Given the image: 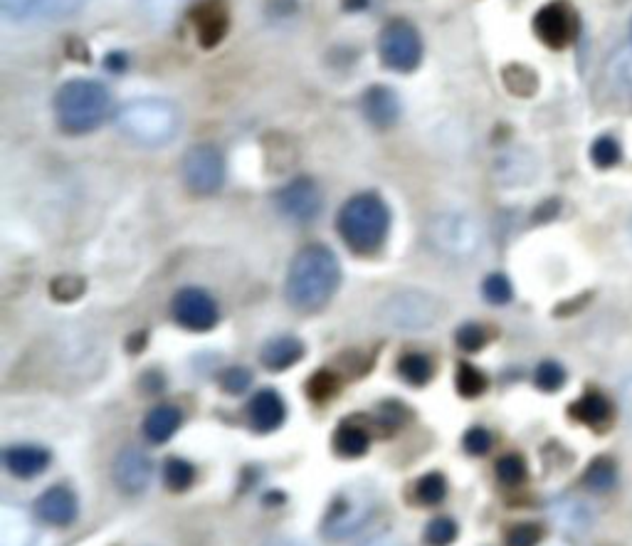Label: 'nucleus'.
Masks as SVG:
<instances>
[{
  "instance_id": "24",
  "label": "nucleus",
  "mask_w": 632,
  "mask_h": 546,
  "mask_svg": "<svg viewBox=\"0 0 632 546\" xmlns=\"http://www.w3.org/2000/svg\"><path fill=\"white\" fill-rule=\"evenodd\" d=\"M615 480H618V467H615V462L610 458H595L588 465L586 475H583V485L591 492L613 490Z\"/></svg>"
},
{
  "instance_id": "32",
  "label": "nucleus",
  "mask_w": 632,
  "mask_h": 546,
  "mask_svg": "<svg viewBox=\"0 0 632 546\" xmlns=\"http://www.w3.org/2000/svg\"><path fill=\"white\" fill-rule=\"evenodd\" d=\"M497 477L504 485L516 487L526 480V462L519 455H504L497 462Z\"/></svg>"
},
{
  "instance_id": "14",
  "label": "nucleus",
  "mask_w": 632,
  "mask_h": 546,
  "mask_svg": "<svg viewBox=\"0 0 632 546\" xmlns=\"http://www.w3.org/2000/svg\"><path fill=\"white\" fill-rule=\"evenodd\" d=\"M193 25H196V35H198L200 45L203 47L220 45L230 28L228 5H225L223 0H205V3L198 5Z\"/></svg>"
},
{
  "instance_id": "35",
  "label": "nucleus",
  "mask_w": 632,
  "mask_h": 546,
  "mask_svg": "<svg viewBox=\"0 0 632 546\" xmlns=\"http://www.w3.org/2000/svg\"><path fill=\"white\" fill-rule=\"evenodd\" d=\"M307 391L312 401H329L339 391V378H336V374H331V371H319V374L309 378Z\"/></svg>"
},
{
  "instance_id": "5",
  "label": "nucleus",
  "mask_w": 632,
  "mask_h": 546,
  "mask_svg": "<svg viewBox=\"0 0 632 546\" xmlns=\"http://www.w3.org/2000/svg\"><path fill=\"white\" fill-rule=\"evenodd\" d=\"M371 517L373 500L368 492L358 490V487L341 490L331 500L324 519H321V537L329 539V542H344V539L361 532Z\"/></svg>"
},
{
  "instance_id": "2",
  "label": "nucleus",
  "mask_w": 632,
  "mask_h": 546,
  "mask_svg": "<svg viewBox=\"0 0 632 546\" xmlns=\"http://www.w3.org/2000/svg\"><path fill=\"white\" fill-rule=\"evenodd\" d=\"M181 109L161 97L131 99L119 109L114 124L131 144L158 149L171 144L181 131Z\"/></svg>"
},
{
  "instance_id": "22",
  "label": "nucleus",
  "mask_w": 632,
  "mask_h": 546,
  "mask_svg": "<svg viewBox=\"0 0 632 546\" xmlns=\"http://www.w3.org/2000/svg\"><path fill=\"white\" fill-rule=\"evenodd\" d=\"M568 413L576 420H581V423L591 425V428H600V425L610 420V403L600 393H586L568 408Z\"/></svg>"
},
{
  "instance_id": "16",
  "label": "nucleus",
  "mask_w": 632,
  "mask_h": 546,
  "mask_svg": "<svg viewBox=\"0 0 632 546\" xmlns=\"http://www.w3.org/2000/svg\"><path fill=\"white\" fill-rule=\"evenodd\" d=\"M247 413H250V423L257 433H272V430H277L284 423L287 408H284L282 396L277 391L265 388L257 396H252Z\"/></svg>"
},
{
  "instance_id": "26",
  "label": "nucleus",
  "mask_w": 632,
  "mask_h": 546,
  "mask_svg": "<svg viewBox=\"0 0 632 546\" xmlns=\"http://www.w3.org/2000/svg\"><path fill=\"white\" fill-rule=\"evenodd\" d=\"M413 492H415V502L425 504V507H435V504H440L447 495L445 475H440V472H428V475H423L418 482H415Z\"/></svg>"
},
{
  "instance_id": "46",
  "label": "nucleus",
  "mask_w": 632,
  "mask_h": 546,
  "mask_svg": "<svg viewBox=\"0 0 632 546\" xmlns=\"http://www.w3.org/2000/svg\"><path fill=\"white\" fill-rule=\"evenodd\" d=\"M623 403H625V411H628L632 418V378H628L623 386Z\"/></svg>"
},
{
  "instance_id": "23",
  "label": "nucleus",
  "mask_w": 632,
  "mask_h": 546,
  "mask_svg": "<svg viewBox=\"0 0 632 546\" xmlns=\"http://www.w3.org/2000/svg\"><path fill=\"white\" fill-rule=\"evenodd\" d=\"M553 517L561 524L563 529H571V532H586L591 527V514H588L586 504L576 500H561L553 507Z\"/></svg>"
},
{
  "instance_id": "17",
  "label": "nucleus",
  "mask_w": 632,
  "mask_h": 546,
  "mask_svg": "<svg viewBox=\"0 0 632 546\" xmlns=\"http://www.w3.org/2000/svg\"><path fill=\"white\" fill-rule=\"evenodd\" d=\"M363 114L373 126L378 129H388L398 122L400 117V102H398V94L393 89L383 87H371L366 94H363Z\"/></svg>"
},
{
  "instance_id": "37",
  "label": "nucleus",
  "mask_w": 632,
  "mask_h": 546,
  "mask_svg": "<svg viewBox=\"0 0 632 546\" xmlns=\"http://www.w3.org/2000/svg\"><path fill=\"white\" fill-rule=\"evenodd\" d=\"M141 5L154 23H168L186 5V0H141Z\"/></svg>"
},
{
  "instance_id": "11",
  "label": "nucleus",
  "mask_w": 632,
  "mask_h": 546,
  "mask_svg": "<svg viewBox=\"0 0 632 546\" xmlns=\"http://www.w3.org/2000/svg\"><path fill=\"white\" fill-rule=\"evenodd\" d=\"M277 208L294 223H312L321 210V191L316 181L307 176L289 181L277 193Z\"/></svg>"
},
{
  "instance_id": "10",
  "label": "nucleus",
  "mask_w": 632,
  "mask_h": 546,
  "mask_svg": "<svg viewBox=\"0 0 632 546\" xmlns=\"http://www.w3.org/2000/svg\"><path fill=\"white\" fill-rule=\"evenodd\" d=\"M173 319L188 332H208L218 324V304L205 290L186 287L173 299Z\"/></svg>"
},
{
  "instance_id": "41",
  "label": "nucleus",
  "mask_w": 632,
  "mask_h": 546,
  "mask_svg": "<svg viewBox=\"0 0 632 546\" xmlns=\"http://www.w3.org/2000/svg\"><path fill=\"white\" fill-rule=\"evenodd\" d=\"M252 383V374L247 369H242V366H233V369L223 371L220 374V386H223L225 393H242L247 391Z\"/></svg>"
},
{
  "instance_id": "44",
  "label": "nucleus",
  "mask_w": 632,
  "mask_h": 546,
  "mask_svg": "<svg viewBox=\"0 0 632 546\" xmlns=\"http://www.w3.org/2000/svg\"><path fill=\"white\" fill-rule=\"evenodd\" d=\"M613 77L620 84H623V87L632 89V52H625V55L615 57V60H613Z\"/></svg>"
},
{
  "instance_id": "27",
  "label": "nucleus",
  "mask_w": 632,
  "mask_h": 546,
  "mask_svg": "<svg viewBox=\"0 0 632 546\" xmlns=\"http://www.w3.org/2000/svg\"><path fill=\"white\" fill-rule=\"evenodd\" d=\"M196 480V467L183 458H171L163 465V482H166L168 490L183 492L193 485Z\"/></svg>"
},
{
  "instance_id": "48",
  "label": "nucleus",
  "mask_w": 632,
  "mask_h": 546,
  "mask_svg": "<svg viewBox=\"0 0 632 546\" xmlns=\"http://www.w3.org/2000/svg\"><path fill=\"white\" fill-rule=\"evenodd\" d=\"M630 35H632V25H630Z\"/></svg>"
},
{
  "instance_id": "15",
  "label": "nucleus",
  "mask_w": 632,
  "mask_h": 546,
  "mask_svg": "<svg viewBox=\"0 0 632 546\" xmlns=\"http://www.w3.org/2000/svg\"><path fill=\"white\" fill-rule=\"evenodd\" d=\"M35 512L50 527H67L77 519V497L67 487H50L35 502Z\"/></svg>"
},
{
  "instance_id": "40",
  "label": "nucleus",
  "mask_w": 632,
  "mask_h": 546,
  "mask_svg": "<svg viewBox=\"0 0 632 546\" xmlns=\"http://www.w3.org/2000/svg\"><path fill=\"white\" fill-rule=\"evenodd\" d=\"M84 282L75 275H62L52 282V297L60 299V302H72V299L82 297Z\"/></svg>"
},
{
  "instance_id": "1",
  "label": "nucleus",
  "mask_w": 632,
  "mask_h": 546,
  "mask_svg": "<svg viewBox=\"0 0 632 546\" xmlns=\"http://www.w3.org/2000/svg\"><path fill=\"white\" fill-rule=\"evenodd\" d=\"M341 282V267L326 245H307L289 265L287 299L299 312H319L331 302Z\"/></svg>"
},
{
  "instance_id": "25",
  "label": "nucleus",
  "mask_w": 632,
  "mask_h": 546,
  "mask_svg": "<svg viewBox=\"0 0 632 546\" xmlns=\"http://www.w3.org/2000/svg\"><path fill=\"white\" fill-rule=\"evenodd\" d=\"M398 374L403 381H408L410 386H425V383L433 378V364H430L428 356L423 354H405L398 361Z\"/></svg>"
},
{
  "instance_id": "9",
  "label": "nucleus",
  "mask_w": 632,
  "mask_h": 546,
  "mask_svg": "<svg viewBox=\"0 0 632 546\" xmlns=\"http://www.w3.org/2000/svg\"><path fill=\"white\" fill-rule=\"evenodd\" d=\"M430 238H433L435 248L447 252L450 257H470L482 243L477 223L462 213H445L433 220Z\"/></svg>"
},
{
  "instance_id": "30",
  "label": "nucleus",
  "mask_w": 632,
  "mask_h": 546,
  "mask_svg": "<svg viewBox=\"0 0 632 546\" xmlns=\"http://www.w3.org/2000/svg\"><path fill=\"white\" fill-rule=\"evenodd\" d=\"M457 539V524L450 517H435L425 527V542L428 546H450Z\"/></svg>"
},
{
  "instance_id": "20",
  "label": "nucleus",
  "mask_w": 632,
  "mask_h": 546,
  "mask_svg": "<svg viewBox=\"0 0 632 546\" xmlns=\"http://www.w3.org/2000/svg\"><path fill=\"white\" fill-rule=\"evenodd\" d=\"M371 448V435L363 425H358L356 420H346L336 428L334 433V450L341 455V458H363Z\"/></svg>"
},
{
  "instance_id": "6",
  "label": "nucleus",
  "mask_w": 632,
  "mask_h": 546,
  "mask_svg": "<svg viewBox=\"0 0 632 546\" xmlns=\"http://www.w3.org/2000/svg\"><path fill=\"white\" fill-rule=\"evenodd\" d=\"M378 52L383 65L395 72H413L423 57V40L408 20H393L378 35Z\"/></svg>"
},
{
  "instance_id": "42",
  "label": "nucleus",
  "mask_w": 632,
  "mask_h": 546,
  "mask_svg": "<svg viewBox=\"0 0 632 546\" xmlns=\"http://www.w3.org/2000/svg\"><path fill=\"white\" fill-rule=\"evenodd\" d=\"M462 445H465V450L470 455H487L492 450V435L484 428H472L465 433Z\"/></svg>"
},
{
  "instance_id": "12",
  "label": "nucleus",
  "mask_w": 632,
  "mask_h": 546,
  "mask_svg": "<svg viewBox=\"0 0 632 546\" xmlns=\"http://www.w3.org/2000/svg\"><path fill=\"white\" fill-rule=\"evenodd\" d=\"M534 30L544 45L553 47V50H563L576 38V15L566 3L556 0V3L544 5L536 13Z\"/></svg>"
},
{
  "instance_id": "18",
  "label": "nucleus",
  "mask_w": 632,
  "mask_h": 546,
  "mask_svg": "<svg viewBox=\"0 0 632 546\" xmlns=\"http://www.w3.org/2000/svg\"><path fill=\"white\" fill-rule=\"evenodd\" d=\"M3 462L10 475L30 480L50 465V453L45 448H38V445H13V448L5 450Z\"/></svg>"
},
{
  "instance_id": "4",
  "label": "nucleus",
  "mask_w": 632,
  "mask_h": 546,
  "mask_svg": "<svg viewBox=\"0 0 632 546\" xmlns=\"http://www.w3.org/2000/svg\"><path fill=\"white\" fill-rule=\"evenodd\" d=\"M112 112V94L94 80H70L55 94L57 122L70 134L97 129Z\"/></svg>"
},
{
  "instance_id": "13",
  "label": "nucleus",
  "mask_w": 632,
  "mask_h": 546,
  "mask_svg": "<svg viewBox=\"0 0 632 546\" xmlns=\"http://www.w3.org/2000/svg\"><path fill=\"white\" fill-rule=\"evenodd\" d=\"M114 482L124 495H139L149 487L154 467H151L149 455L139 448H124L114 460Z\"/></svg>"
},
{
  "instance_id": "7",
  "label": "nucleus",
  "mask_w": 632,
  "mask_h": 546,
  "mask_svg": "<svg viewBox=\"0 0 632 546\" xmlns=\"http://www.w3.org/2000/svg\"><path fill=\"white\" fill-rule=\"evenodd\" d=\"M181 173L186 186L196 196H213L223 188L225 181V161L218 146L196 144L186 151L181 164Z\"/></svg>"
},
{
  "instance_id": "31",
  "label": "nucleus",
  "mask_w": 632,
  "mask_h": 546,
  "mask_svg": "<svg viewBox=\"0 0 632 546\" xmlns=\"http://www.w3.org/2000/svg\"><path fill=\"white\" fill-rule=\"evenodd\" d=\"M591 159L598 168H610L620 161V144L613 136H600L591 146Z\"/></svg>"
},
{
  "instance_id": "36",
  "label": "nucleus",
  "mask_w": 632,
  "mask_h": 546,
  "mask_svg": "<svg viewBox=\"0 0 632 546\" xmlns=\"http://www.w3.org/2000/svg\"><path fill=\"white\" fill-rule=\"evenodd\" d=\"M42 0H0V13L5 20H28L40 15Z\"/></svg>"
},
{
  "instance_id": "38",
  "label": "nucleus",
  "mask_w": 632,
  "mask_h": 546,
  "mask_svg": "<svg viewBox=\"0 0 632 546\" xmlns=\"http://www.w3.org/2000/svg\"><path fill=\"white\" fill-rule=\"evenodd\" d=\"M541 537H544V532H541L539 524H516V527L509 529L507 546H536L541 542Z\"/></svg>"
},
{
  "instance_id": "39",
  "label": "nucleus",
  "mask_w": 632,
  "mask_h": 546,
  "mask_svg": "<svg viewBox=\"0 0 632 546\" xmlns=\"http://www.w3.org/2000/svg\"><path fill=\"white\" fill-rule=\"evenodd\" d=\"M455 341L462 351H470L472 354V351H479L487 344V332L479 324H465V327L457 329Z\"/></svg>"
},
{
  "instance_id": "8",
  "label": "nucleus",
  "mask_w": 632,
  "mask_h": 546,
  "mask_svg": "<svg viewBox=\"0 0 632 546\" xmlns=\"http://www.w3.org/2000/svg\"><path fill=\"white\" fill-rule=\"evenodd\" d=\"M381 322L388 329L418 332L437 322V307L430 297L420 292H400L388 297L381 307Z\"/></svg>"
},
{
  "instance_id": "43",
  "label": "nucleus",
  "mask_w": 632,
  "mask_h": 546,
  "mask_svg": "<svg viewBox=\"0 0 632 546\" xmlns=\"http://www.w3.org/2000/svg\"><path fill=\"white\" fill-rule=\"evenodd\" d=\"M84 5V0H42L40 15L47 18H65V15L77 13Z\"/></svg>"
},
{
  "instance_id": "33",
  "label": "nucleus",
  "mask_w": 632,
  "mask_h": 546,
  "mask_svg": "<svg viewBox=\"0 0 632 546\" xmlns=\"http://www.w3.org/2000/svg\"><path fill=\"white\" fill-rule=\"evenodd\" d=\"M534 381H536V386L541 388V391L556 393L558 388L566 383V371H563V366H558L556 361H544V364L536 369Z\"/></svg>"
},
{
  "instance_id": "45",
  "label": "nucleus",
  "mask_w": 632,
  "mask_h": 546,
  "mask_svg": "<svg viewBox=\"0 0 632 546\" xmlns=\"http://www.w3.org/2000/svg\"><path fill=\"white\" fill-rule=\"evenodd\" d=\"M361 546H403L398 539L391 537V534H376V537L366 539Z\"/></svg>"
},
{
  "instance_id": "3",
  "label": "nucleus",
  "mask_w": 632,
  "mask_h": 546,
  "mask_svg": "<svg viewBox=\"0 0 632 546\" xmlns=\"http://www.w3.org/2000/svg\"><path fill=\"white\" fill-rule=\"evenodd\" d=\"M341 240L356 255H373L383 248L391 230V210L373 193H361L344 203L336 218Z\"/></svg>"
},
{
  "instance_id": "21",
  "label": "nucleus",
  "mask_w": 632,
  "mask_h": 546,
  "mask_svg": "<svg viewBox=\"0 0 632 546\" xmlns=\"http://www.w3.org/2000/svg\"><path fill=\"white\" fill-rule=\"evenodd\" d=\"M181 420L183 416L176 406H168V403L156 406L144 420L146 440H151V443H156V445L166 443V440H171L173 433L181 428Z\"/></svg>"
},
{
  "instance_id": "28",
  "label": "nucleus",
  "mask_w": 632,
  "mask_h": 546,
  "mask_svg": "<svg viewBox=\"0 0 632 546\" xmlns=\"http://www.w3.org/2000/svg\"><path fill=\"white\" fill-rule=\"evenodd\" d=\"M455 383H457V391H460V396H465V398H479L489 386L487 376H484L479 369H474L472 364L457 366Z\"/></svg>"
},
{
  "instance_id": "47",
  "label": "nucleus",
  "mask_w": 632,
  "mask_h": 546,
  "mask_svg": "<svg viewBox=\"0 0 632 546\" xmlns=\"http://www.w3.org/2000/svg\"><path fill=\"white\" fill-rule=\"evenodd\" d=\"M267 546H304V544H299V542H272V544H267Z\"/></svg>"
},
{
  "instance_id": "29",
  "label": "nucleus",
  "mask_w": 632,
  "mask_h": 546,
  "mask_svg": "<svg viewBox=\"0 0 632 546\" xmlns=\"http://www.w3.org/2000/svg\"><path fill=\"white\" fill-rule=\"evenodd\" d=\"M504 82H507L509 92H514L516 97H531L536 92V72H531L529 67L514 65L504 72Z\"/></svg>"
},
{
  "instance_id": "19",
  "label": "nucleus",
  "mask_w": 632,
  "mask_h": 546,
  "mask_svg": "<svg viewBox=\"0 0 632 546\" xmlns=\"http://www.w3.org/2000/svg\"><path fill=\"white\" fill-rule=\"evenodd\" d=\"M304 356V344L294 336H275L262 346V364L270 371H284Z\"/></svg>"
},
{
  "instance_id": "34",
  "label": "nucleus",
  "mask_w": 632,
  "mask_h": 546,
  "mask_svg": "<svg viewBox=\"0 0 632 546\" xmlns=\"http://www.w3.org/2000/svg\"><path fill=\"white\" fill-rule=\"evenodd\" d=\"M482 294L489 304H507L514 294L512 282L507 280V275H499V272H494V275H489L487 280H484Z\"/></svg>"
}]
</instances>
